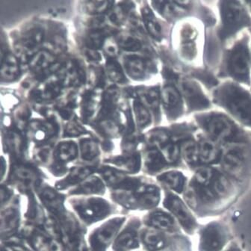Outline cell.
<instances>
[{"instance_id": "4dcf8cb0", "label": "cell", "mask_w": 251, "mask_h": 251, "mask_svg": "<svg viewBox=\"0 0 251 251\" xmlns=\"http://www.w3.org/2000/svg\"><path fill=\"white\" fill-rule=\"evenodd\" d=\"M2 41V38H0V74L16 58L13 54L8 53V46Z\"/></svg>"}, {"instance_id": "9c48e42d", "label": "cell", "mask_w": 251, "mask_h": 251, "mask_svg": "<svg viewBox=\"0 0 251 251\" xmlns=\"http://www.w3.org/2000/svg\"><path fill=\"white\" fill-rule=\"evenodd\" d=\"M199 160L205 164H214L219 162L222 155V150L220 149L216 142L211 138L201 140L199 145Z\"/></svg>"}, {"instance_id": "e0dca14e", "label": "cell", "mask_w": 251, "mask_h": 251, "mask_svg": "<svg viewBox=\"0 0 251 251\" xmlns=\"http://www.w3.org/2000/svg\"><path fill=\"white\" fill-rule=\"evenodd\" d=\"M143 18L145 25L151 35L155 38H159L162 35V29L160 25L157 22L153 14L149 8H145L143 9Z\"/></svg>"}, {"instance_id": "f546056e", "label": "cell", "mask_w": 251, "mask_h": 251, "mask_svg": "<svg viewBox=\"0 0 251 251\" xmlns=\"http://www.w3.org/2000/svg\"><path fill=\"white\" fill-rule=\"evenodd\" d=\"M162 153L168 162H175L179 155V149L177 145L171 143L169 141L162 145Z\"/></svg>"}, {"instance_id": "b9f144b4", "label": "cell", "mask_w": 251, "mask_h": 251, "mask_svg": "<svg viewBox=\"0 0 251 251\" xmlns=\"http://www.w3.org/2000/svg\"><path fill=\"white\" fill-rule=\"evenodd\" d=\"M87 55H88L89 58H92L94 60H100V54L97 52L96 50H88V52H87Z\"/></svg>"}, {"instance_id": "5b68a950", "label": "cell", "mask_w": 251, "mask_h": 251, "mask_svg": "<svg viewBox=\"0 0 251 251\" xmlns=\"http://www.w3.org/2000/svg\"><path fill=\"white\" fill-rule=\"evenodd\" d=\"M225 72L229 76L242 83L250 84L251 52L246 40H242L227 52L225 59Z\"/></svg>"}, {"instance_id": "52a82bcc", "label": "cell", "mask_w": 251, "mask_h": 251, "mask_svg": "<svg viewBox=\"0 0 251 251\" xmlns=\"http://www.w3.org/2000/svg\"><path fill=\"white\" fill-rule=\"evenodd\" d=\"M222 35L235 33L249 23L250 19L243 7L238 2H222Z\"/></svg>"}, {"instance_id": "44dd1931", "label": "cell", "mask_w": 251, "mask_h": 251, "mask_svg": "<svg viewBox=\"0 0 251 251\" xmlns=\"http://www.w3.org/2000/svg\"><path fill=\"white\" fill-rule=\"evenodd\" d=\"M137 246L136 235L133 232H125L120 235L115 244L118 251H125Z\"/></svg>"}, {"instance_id": "2e32d148", "label": "cell", "mask_w": 251, "mask_h": 251, "mask_svg": "<svg viewBox=\"0 0 251 251\" xmlns=\"http://www.w3.org/2000/svg\"><path fill=\"white\" fill-rule=\"evenodd\" d=\"M182 154L185 162L195 165L199 161L198 144L193 141H188L182 146Z\"/></svg>"}, {"instance_id": "8992f818", "label": "cell", "mask_w": 251, "mask_h": 251, "mask_svg": "<svg viewBox=\"0 0 251 251\" xmlns=\"http://www.w3.org/2000/svg\"><path fill=\"white\" fill-rule=\"evenodd\" d=\"M230 240V231L226 225L211 222L201 230L200 251H223Z\"/></svg>"}, {"instance_id": "e575fe53", "label": "cell", "mask_w": 251, "mask_h": 251, "mask_svg": "<svg viewBox=\"0 0 251 251\" xmlns=\"http://www.w3.org/2000/svg\"><path fill=\"white\" fill-rule=\"evenodd\" d=\"M147 162L150 168H158L162 165V155L157 151H150L147 155Z\"/></svg>"}, {"instance_id": "f35d334b", "label": "cell", "mask_w": 251, "mask_h": 251, "mask_svg": "<svg viewBox=\"0 0 251 251\" xmlns=\"http://www.w3.org/2000/svg\"><path fill=\"white\" fill-rule=\"evenodd\" d=\"M5 251H28L21 245H8L5 247Z\"/></svg>"}, {"instance_id": "f1b7e54d", "label": "cell", "mask_w": 251, "mask_h": 251, "mask_svg": "<svg viewBox=\"0 0 251 251\" xmlns=\"http://www.w3.org/2000/svg\"><path fill=\"white\" fill-rule=\"evenodd\" d=\"M81 149L82 157L88 160L94 159L99 152L98 145L92 140H84L81 144Z\"/></svg>"}, {"instance_id": "6da1fadb", "label": "cell", "mask_w": 251, "mask_h": 251, "mask_svg": "<svg viewBox=\"0 0 251 251\" xmlns=\"http://www.w3.org/2000/svg\"><path fill=\"white\" fill-rule=\"evenodd\" d=\"M237 182L218 168L206 167L195 175L189 198L191 206L201 203L203 214L219 215L227 210L242 193Z\"/></svg>"}, {"instance_id": "484cf974", "label": "cell", "mask_w": 251, "mask_h": 251, "mask_svg": "<svg viewBox=\"0 0 251 251\" xmlns=\"http://www.w3.org/2000/svg\"><path fill=\"white\" fill-rule=\"evenodd\" d=\"M42 200L48 207L52 208L55 210L59 209L61 206V200L59 195L50 188L45 189L42 192Z\"/></svg>"}, {"instance_id": "ffe728a7", "label": "cell", "mask_w": 251, "mask_h": 251, "mask_svg": "<svg viewBox=\"0 0 251 251\" xmlns=\"http://www.w3.org/2000/svg\"><path fill=\"white\" fill-rule=\"evenodd\" d=\"M14 175L16 179L25 185L33 184L37 180L36 173L28 167H18L14 170Z\"/></svg>"}, {"instance_id": "83f0119b", "label": "cell", "mask_w": 251, "mask_h": 251, "mask_svg": "<svg viewBox=\"0 0 251 251\" xmlns=\"http://www.w3.org/2000/svg\"><path fill=\"white\" fill-rule=\"evenodd\" d=\"M134 111H135V119L137 124L141 127H144L149 124L151 116L148 109L140 102H135L134 105Z\"/></svg>"}, {"instance_id": "7bdbcfd3", "label": "cell", "mask_w": 251, "mask_h": 251, "mask_svg": "<svg viewBox=\"0 0 251 251\" xmlns=\"http://www.w3.org/2000/svg\"><path fill=\"white\" fill-rule=\"evenodd\" d=\"M5 162L2 158L0 159V179H2L5 174Z\"/></svg>"}, {"instance_id": "8fae6325", "label": "cell", "mask_w": 251, "mask_h": 251, "mask_svg": "<svg viewBox=\"0 0 251 251\" xmlns=\"http://www.w3.org/2000/svg\"><path fill=\"white\" fill-rule=\"evenodd\" d=\"M78 211L87 219H96L106 214L108 205L101 200H92L78 208Z\"/></svg>"}, {"instance_id": "7402d4cb", "label": "cell", "mask_w": 251, "mask_h": 251, "mask_svg": "<svg viewBox=\"0 0 251 251\" xmlns=\"http://www.w3.org/2000/svg\"><path fill=\"white\" fill-rule=\"evenodd\" d=\"M162 181L166 183L168 186L173 189L180 192L183 188L185 184V178L181 175L180 173L169 172L162 175Z\"/></svg>"}, {"instance_id": "74e56055", "label": "cell", "mask_w": 251, "mask_h": 251, "mask_svg": "<svg viewBox=\"0 0 251 251\" xmlns=\"http://www.w3.org/2000/svg\"><path fill=\"white\" fill-rule=\"evenodd\" d=\"M11 196V192L9 189L5 186H0V206L8 201Z\"/></svg>"}, {"instance_id": "ab89813d", "label": "cell", "mask_w": 251, "mask_h": 251, "mask_svg": "<svg viewBox=\"0 0 251 251\" xmlns=\"http://www.w3.org/2000/svg\"><path fill=\"white\" fill-rule=\"evenodd\" d=\"M105 51L111 55H115L118 52V48H117L115 44L108 43L106 47H105Z\"/></svg>"}, {"instance_id": "7c38bea8", "label": "cell", "mask_w": 251, "mask_h": 251, "mask_svg": "<svg viewBox=\"0 0 251 251\" xmlns=\"http://www.w3.org/2000/svg\"><path fill=\"white\" fill-rule=\"evenodd\" d=\"M182 90L185 97L188 98L189 102L192 104L195 108L206 107L208 105V101L201 93V90L195 84L192 82H185L182 85Z\"/></svg>"}, {"instance_id": "60d3db41", "label": "cell", "mask_w": 251, "mask_h": 251, "mask_svg": "<svg viewBox=\"0 0 251 251\" xmlns=\"http://www.w3.org/2000/svg\"><path fill=\"white\" fill-rule=\"evenodd\" d=\"M223 251H242V249L239 248V245L236 243L231 242L226 246V248Z\"/></svg>"}, {"instance_id": "836d02e7", "label": "cell", "mask_w": 251, "mask_h": 251, "mask_svg": "<svg viewBox=\"0 0 251 251\" xmlns=\"http://www.w3.org/2000/svg\"><path fill=\"white\" fill-rule=\"evenodd\" d=\"M106 70L108 77L114 82H123L125 80L124 74L117 63H108L107 65Z\"/></svg>"}, {"instance_id": "d6a6232c", "label": "cell", "mask_w": 251, "mask_h": 251, "mask_svg": "<svg viewBox=\"0 0 251 251\" xmlns=\"http://www.w3.org/2000/svg\"><path fill=\"white\" fill-rule=\"evenodd\" d=\"M112 2L107 1H93L85 3V8L89 14H101L105 12L110 7L112 6Z\"/></svg>"}, {"instance_id": "3957f363", "label": "cell", "mask_w": 251, "mask_h": 251, "mask_svg": "<svg viewBox=\"0 0 251 251\" xmlns=\"http://www.w3.org/2000/svg\"><path fill=\"white\" fill-rule=\"evenodd\" d=\"M214 98L235 119L251 128V96L246 90L226 82L215 91Z\"/></svg>"}, {"instance_id": "9a60e30c", "label": "cell", "mask_w": 251, "mask_h": 251, "mask_svg": "<svg viewBox=\"0 0 251 251\" xmlns=\"http://www.w3.org/2000/svg\"><path fill=\"white\" fill-rule=\"evenodd\" d=\"M31 245L37 251H60L58 242L50 241L41 234H35L31 238Z\"/></svg>"}, {"instance_id": "4316f807", "label": "cell", "mask_w": 251, "mask_h": 251, "mask_svg": "<svg viewBox=\"0 0 251 251\" xmlns=\"http://www.w3.org/2000/svg\"><path fill=\"white\" fill-rule=\"evenodd\" d=\"M144 242L151 250L160 249L165 245L162 236L159 233L152 231H150L145 234Z\"/></svg>"}, {"instance_id": "d590c367", "label": "cell", "mask_w": 251, "mask_h": 251, "mask_svg": "<svg viewBox=\"0 0 251 251\" xmlns=\"http://www.w3.org/2000/svg\"><path fill=\"white\" fill-rule=\"evenodd\" d=\"M103 43V36L99 31L91 34L88 38V44L90 49H98L102 45Z\"/></svg>"}, {"instance_id": "d4e9b609", "label": "cell", "mask_w": 251, "mask_h": 251, "mask_svg": "<svg viewBox=\"0 0 251 251\" xmlns=\"http://www.w3.org/2000/svg\"><path fill=\"white\" fill-rule=\"evenodd\" d=\"M156 3L161 7V12L167 18L174 19L183 14V8L176 2H162Z\"/></svg>"}, {"instance_id": "7a4b0ae2", "label": "cell", "mask_w": 251, "mask_h": 251, "mask_svg": "<svg viewBox=\"0 0 251 251\" xmlns=\"http://www.w3.org/2000/svg\"><path fill=\"white\" fill-rule=\"evenodd\" d=\"M225 175L237 182L244 190L251 180V146L245 140L225 145L220 159Z\"/></svg>"}, {"instance_id": "1f68e13d", "label": "cell", "mask_w": 251, "mask_h": 251, "mask_svg": "<svg viewBox=\"0 0 251 251\" xmlns=\"http://www.w3.org/2000/svg\"><path fill=\"white\" fill-rule=\"evenodd\" d=\"M140 96L144 103L151 108H156L159 105V93L155 89H149L142 91Z\"/></svg>"}, {"instance_id": "d6986e66", "label": "cell", "mask_w": 251, "mask_h": 251, "mask_svg": "<svg viewBox=\"0 0 251 251\" xmlns=\"http://www.w3.org/2000/svg\"><path fill=\"white\" fill-rule=\"evenodd\" d=\"M150 224L158 229L169 230L175 225L174 220L163 212H155L150 218Z\"/></svg>"}, {"instance_id": "5bb4252c", "label": "cell", "mask_w": 251, "mask_h": 251, "mask_svg": "<svg viewBox=\"0 0 251 251\" xmlns=\"http://www.w3.org/2000/svg\"><path fill=\"white\" fill-rule=\"evenodd\" d=\"M121 220H115L101 228L100 230L98 231L95 235V242L97 245L101 246L108 243L118 230V227L121 226Z\"/></svg>"}, {"instance_id": "603a6c76", "label": "cell", "mask_w": 251, "mask_h": 251, "mask_svg": "<svg viewBox=\"0 0 251 251\" xmlns=\"http://www.w3.org/2000/svg\"><path fill=\"white\" fill-rule=\"evenodd\" d=\"M76 145L73 142H64L58 146L57 155L58 159L63 162L72 160L76 156Z\"/></svg>"}, {"instance_id": "4fadbf2b", "label": "cell", "mask_w": 251, "mask_h": 251, "mask_svg": "<svg viewBox=\"0 0 251 251\" xmlns=\"http://www.w3.org/2000/svg\"><path fill=\"white\" fill-rule=\"evenodd\" d=\"M126 71L132 78H141L145 75L146 71V65L142 58L140 57L129 56L126 57L124 61Z\"/></svg>"}, {"instance_id": "cb8c5ba5", "label": "cell", "mask_w": 251, "mask_h": 251, "mask_svg": "<svg viewBox=\"0 0 251 251\" xmlns=\"http://www.w3.org/2000/svg\"><path fill=\"white\" fill-rule=\"evenodd\" d=\"M117 43L122 49L128 51H137L141 48L139 40L130 34H122L118 37Z\"/></svg>"}, {"instance_id": "277c9868", "label": "cell", "mask_w": 251, "mask_h": 251, "mask_svg": "<svg viewBox=\"0 0 251 251\" xmlns=\"http://www.w3.org/2000/svg\"><path fill=\"white\" fill-rule=\"evenodd\" d=\"M203 126L209 138L216 143L226 145L233 141L245 140L237 126L225 114H211L204 119Z\"/></svg>"}, {"instance_id": "8d00e7d4", "label": "cell", "mask_w": 251, "mask_h": 251, "mask_svg": "<svg viewBox=\"0 0 251 251\" xmlns=\"http://www.w3.org/2000/svg\"><path fill=\"white\" fill-rule=\"evenodd\" d=\"M67 132L71 135H78L83 133L84 129L77 123L72 122L68 124Z\"/></svg>"}, {"instance_id": "ee69618b", "label": "cell", "mask_w": 251, "mask_h": 251, "mask_svg": "<svg viewBox=\"0 0 251 251\" xmlns=\"http://www.w3.org/2000/svg\"></svg>"}, {"instance_id": "ac0fdd59", "label": "cell", "mask_w": 251, "mask_h": 251, "mask_svg": "<svg viewBox=\"0 0 251 251\" xmlns=\"http://www.w3.org/2000/svg\"><path fill=\"white\" fill-rule=\"evenodd\" d=\"M162 100L166 108H175L181 102L180 95L176 88L168 86L162 91Z\"/></svg>"}, {"instance_id": "ba28073f", "label": "cell", "mask_w": 251, "mask_h": 251, "mask_svg": "<svg viewBox=\"0 0 251 251\" xmlns=\"http://www.w3.org/2000/svg\"><path fill=\"white\" fill-rule=\"evenodd\" d=\"M167 206L171 209L187 232L192 233L196 228V222L185 204L176 197H171L167 201Z\"/></svg>"}, {"instance_id": "30bf717a", "label": "cell", "mask_w": 251, "mask_h": 251, "mask_svg": "<svg viewBox=\"0 0 251 251\" xmlns=\"http://www.w3.org/2000/svg\"><path fill=\"white\" fill-rule=\"evenodd\" d=\"M19 212L14 208H8L0 213V238L13 235L18 229Z\"/></svg>"}]
</instances>
